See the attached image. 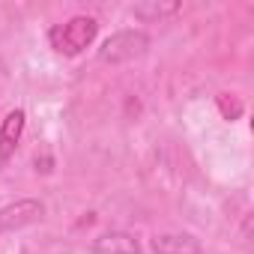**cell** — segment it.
I'll use <instances>...</instances> for the list:
<instances>
[{"label": "cell", "instance_id": "6da1fadb", "mask_svg": "<svg viewBox=\"0 0 254 254\" xmlns=\"http://www.w3.org/2000/svg\"><path fill=\"white\" fill-rule=\"evenodd\" d=\"M96 33H99V21L93 15H72L69 21L54 24L48 30V42H51V48L57 54L75 57V54H81L84 48L93 45Z\"/></svg>", "mask_w": 254, "mask_h": 254}, {"label": "cell", "instance_id": "7a4b0ae2", "mask_svg": "<svg viewBox=\"0 0 254 254\" xmlns=\"http://www.w3.org/2000/svg\"><path fill=\"white\" fill-rule=\"evenodd\" d=\"M150 51V36L144 30H117L114 36H108L99 48V60L102 63H129L135 57H144Z\"/></svg>", "mask_w": 254, "mask_h": 254}, {"label": "cell", "instance_id": "3957f363", "mask_svg": "<svg viewBox=\"0 0 254 254\" xmlns=\"http://www.w3.org/2000/svg\"><path fill=\"white\" fill-rule=\"evenodd\" d=\"M45 218V203L36 197H21L15 203H6L0 209V233H9V230H21L27 224H36Z\"/></svg>", "mask_w": 254, "mask_h": 254}, {"label": "cell", "instance_id": "277c9868", "mask_svg": "<svg viewBox=\"0 0 254 254\" xmlns=\"http://www.w3.org/2000/svg\"><path fill=\"white\" fill-rule=\"evenodd\" d=\"M90 254H141V242L129 230H105L93 239Z\"/></svg>", "mask_w": 254, "mask_h": 254}, {"label": "cell", "instance_id": "5b68a950", "mask_svg": "<svg viewBox=\"0 0 254 254\" xmlns=\"http://www.w3.org/2000/svg\"><path fill=\"white\" fill-rule=\"evenodd\" d=\"M150 248L153 254H203L200 242L191 233H156Z\"/></svg>", "mask_w": 254, "mask_h": 254}, {"label": "cell", "instance_id": "8992f818", "mask_svg": "<svg viewBox=\"0 0 254 254\" xmlns=\"http://www.w3.org/2000/svg\"><path fill=\"white\" fill-rule=\"evenodd\" d=\"M24 111L21 108H15V111H9L6 114V120L0 123V165H3L12 153H15V147H18V141H21V132H24Z\"/></svg>", "mask_w": 254, "mask_h": 254}, {"label": "cell", "instance_id": "52a82bcc", "mask_svg": "<svg viewBox=\"0 0 254 254\" xmlns=\"http://www.w3.org/2000/svg\"><path fill=\"white\" fill-rule=\"evenodd\" d=\"M180 9H183L180 3H159V0H144V3L132 6L135 18H141V21H165V18L177 15Z\"/></svg>", "mask_w": 254, "mask_h": 254}]
</instances>
